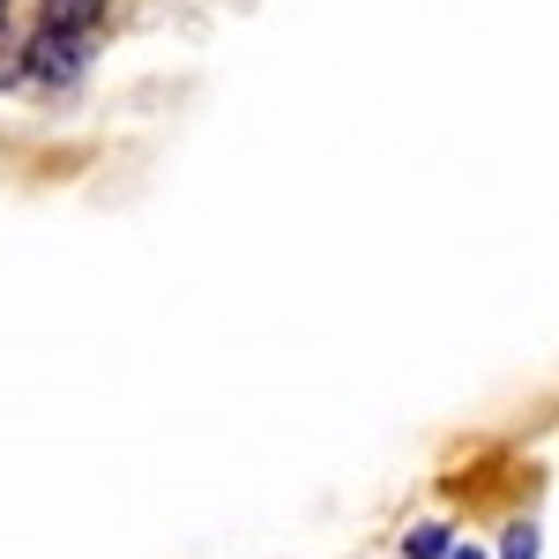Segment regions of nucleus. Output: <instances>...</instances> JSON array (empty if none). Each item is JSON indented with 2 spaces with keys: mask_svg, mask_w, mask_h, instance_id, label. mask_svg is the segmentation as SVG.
Returning a JSON list of instances; mask_svg holds the SVG:
<instances>
[{
  "mask_svg": "<svg viewBox=\"0 0 559 559\" xmlns=\"http://www.w3.org/2000/svg\"><path fill=\"white\" fill-rule=\"evenodd\" d=\"M90 60V38L83 31H60V23H45L38 38H31V75L38 83H75Z\"/></svg>",
  "mask_w": 559,
  "mask_h": 559,
  "instance_id": "f257e3e1",
  "label": "nucleus"
},
{
  "mask_svg": "<svg viewBox=\"0 0 559 559\" xmlns=\"http://www.w3.org/2000/svg\"><path fill=\"white\" fill-rule=\"evenodd\" d=\"M403 552L411 559H455V537H448V522H418V530L403 537Z\"/></svg>",
  "mask_w": 559,
  "mask_h": 559,
  "instance_id": "f03ea898",
  "label": "nucleus"
},
{
  "mask_svg": "<svg viewBox=\"0 0 559 559\" xmlns=\"http://www.w3.org/2000/svg\"><path fill=\"white\" fill-rule=\"evenodd\" d=\"M500 559H537V530H530V522H515V530H508V552Z\"/></svg>",
  "mask_w": 559,
  "mask_h": 559,
  "instance_id": "7ed1b4c3",
  "label": "nucleus"
},
{
  "mask_svg": "<svg viewBox=\"0 0 559 559\" xmlns=\"http://www.w3.org/2000/svg\"><path fill=\"white\" fill-rule=\"evenodd\" d=\"M455 559H485V552H477V545H455Z\"/></svg>",
  "mask_w": 559,
  "mask_h": 559,
  "instance_id": "20e7f679",
  "label": "nucleus"
},
{
  "mask_svg": "<svg viewBox=\"0 0 559 559\" xmlns=\"http://www.w3.org/2000/svg\"><path fill=\"white\" fill-rule=\"evenodd\" d=\"M0 31H8V0H0Z\"/></svg>",
  "mask_w": 559,
  "mask_h": 559,
  "instance_id": "39448f33",
  "label": "nucleus"
}]
</instances>
